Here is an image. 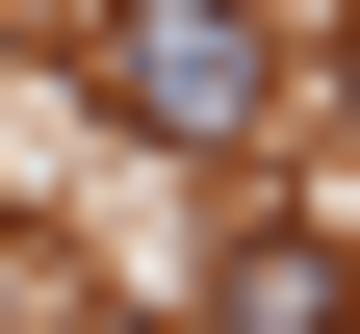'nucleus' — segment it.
<instances>
[{"mask_svg":"<svg viewBox=\"0 0 360 334\" xmlns=\"http://www.w3.org/2000/svg\"><path fill=\"white\" fill-rule=\"evenodd\" d=\"M103 129H155V155H257V103H283V52H257V0H103Z\"/></svg>","mask_w":360,"mask_h":334,"instance_id":"nucleus-1","label":"nucleus"},{"mask_svg":"<svg viewBox=\"0 0 360 334\" xmlns=\"http://www.w3.org/2000/svg\"><path fill=\"white\" fill-rule=\"evenodd\" d=\"M206 334H335V231H232V283H206Z\"/></svg>","mask_w":360,"mask_h":334,"instance_id":"nucleus-2","label":"nucleus"}]
</instances>
